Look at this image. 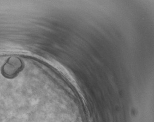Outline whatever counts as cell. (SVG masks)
Returning <instances> with one entry per match:
<instances>
[{"mask_svg": "<svg viewBox=\"0 0 154 122\" xmlns=\"http://www.w3.org/2000/svg\"><path fill=\"white\" fill-rule=\"evenodd\" d=\"M0 71H1V70H0ZM1 74H2V73H1Z\"/></svg>", "mask_w": 154, "mask_h": 122, "instance_id": "cell-1", "label": "cell"}]
</instances>
